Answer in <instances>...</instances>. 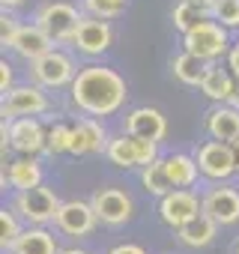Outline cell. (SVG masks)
Masks as SVG:
<instances>
[{"label": "cell", "mask_w": 239, "mask_h": 254, "mask_svg": "<svg viewBox=\"0 0 239 254\" xmlns=\"http://www.w3.org/2000/svg\"><path fill=\"white\" fill-rule=\"evenodd\" d=\"M72 99L81 111L93 114V117H108L114 114L126 99V81L120 78L114 69H102V66H90L84 72H78L75 84H72Z\"/></svg>", "instance_id": "6da1fadb"}, {"label": "cell", "mask_w": 239, "mask_h": 254, "mask_svg": "<svg viewBox=\"0 0 239 254\" xmlns=\"http://www.w3.org/2000/svg\"><path fill=\"white\" fill-rule=\"evenodd\" d=\"M156 144L159 141H150V138H141V135H123L108 144V159L120 168H135V165H150L156 162Z\"/></svg>", "instance_id": "7a4b0ae2"}, {"label": "cell", "mask_w": 239, "mask_h": 254, "mask_svg": "<svg viewBox=\"0 0 239 254\" xmlns=\"http://www.w3.org/2000/svg\"><path fill=\"white\" fill-rule=\"evenodd\" d=\"M227 48V33H224V24L218 21H200L197 27H191L185 33V51L197 54L200 60H215L218 54H224Z\"/></svg>", "instance_id": "3957f363"}, {"label": "cell", "mask_w": 239, "mask_h": 254, "mask_svg": "<svg viewBox=\"0 0 239 254\" xmlns=\"http://www.w3.org/2000/svg\"><path fill=\"white\" fill-rule=\"evenodd\" d=\"M197 165L200 174L209 180H227L239 168V156L227 141H209L197 150Z\"/></svg>", "instance_id": "277c9868"}, {"label": "cell", "mask_w": 239, "mask_h": 254, "mask_svg": "<svg viewBox=\"0 0 239 254\" xmlns=\"http://www.w3.org/2000/svg\"><path fill=\"white\" fill-rule=\"evenodd\" d=\"M15 206H18V212H21L27 221H33V224L57 221V212H60V200H57L48 189H42V186L24 189V191L18 194Z\"/></svg>", "instance_id": "5b68a950"}, {"label": "cell", "mask_w": 239, "mask_h": 254, "mask_svg": "<svg viewBox=\"0 0 239 254\" xmlns=\"http://www.w3.org/2000/svg\"><path fill=\"white\" fill-rule=\"evenodd\" d=\"M36 21H39V27L48 30V36L54 42H66V39H75V30L81 24V15L69 3H48V6H42V12H39Z\"/></svg>", "instance_id": "8992f818"}, {"label": "cell", "mask_w": 239, "mask_h": 254, "mask_svg": "<svg viewBox=\"0 0 239 254\" xmlns=\"http://www.w3.org/2000/svg\"><path fill=\"white\" fill-rule=\"evenodd\" d=\"M200 209H203V203H197V197H194L191 191H185V189L168 191V194L162 197V206H159L162 221L171 224V227H182V224H185L188 218H194Z\"/></svg>", "instance_id": "52a82bcc"}, {"label": "cell", "mask_w": 239, "mask_h": 254, "mask_svg": "<svg viewBox=\"0 0 239 254\" xmlns=\"http://www.w3.org/2000/svg\"><path fill=\"white\" fill-rule=\"evenodd\" d=\"M93 209L105 224H123L132 218V200L129 194H123L120 189H102L93 194Z\"/></svg>", "instance_id": "ba28073f"}, {"label": "cell", "mask_w": 239, "mask_h": 254, "mask_svg": "<svg viewBox=\"0 0 239 254\" xmlns=\"http://www.w3.org/2000/svg\"><path fill=\"white\" fill-rule=\"evenodd\" d=\"M96 209L93 203H81V200H69V203H60V212H57V227L69 236H87L93 227H96Z\"/></svg>", "instance_id": "9c48e42d"}, {"label": "cell", "mask_w": 239, "mask_h": 254, "mask_svg": "<svg viewBox=\"0 0 239 254\" xmlns=\"http://www.w3.org/2000/svg\"><path fill=\"white\" fill-rule=\"evenodd\" d=\"M6 138H9V144L18 150V153H39L45 144H48V135H45V129L33 120V117H18V120H12L9 123V129H6Z\"/></svg>", "instance_id": "30bf717a"}, {"label": "cell", "mask_w": 239, "mask_h": 254, "mask_svg": "<svg viewBox=\"0 0 239 254\" xmlns=\"http://www.w3.org/2000/svg\"><path fill=\"white\" fill-rule=\"evenodd\" d=\"M72 72H75L72 69V60L66 54L54 51V48L48 54H42L39 60H33V75L45 87H63L66 81H72Z\"/></svg>", "instance_id": "8fae6325"}, {"label": "cell", "mask_w": 239, "mask_h": 254, "mask_svg": "<svg viewBox=\"0 0 239 254\" xmlns=\"http://www.w3.org/2000/svg\"><path fill=\"white\" fill-rule=\"evenodd\" d=\"M51 42H54V39L48 36V30L36 24V27H18L6 45H9L15 54L27 57V60H39L42 54L51 51Z\"/></svg>", "instance_id": "7c38bea8"}, {"label": "cell", "mask_w": 239, "mask_h": 254, "mask_svg": "<svg viewBox=\"0 0 239 254\" xmlns=\"http://www.w3.org/2000/svg\"><path fill=\"white\" fill-rule=\"evenodd\" d=\"M111 39H114V33H111V27H108L102 18H96V21L81 18V24H78L72 42H75L84 54H102V51L111 45Z\"/></svg>", "instance_id": "4fadbf2b"}, {"label": "cell", "mask_w": 239, "mask_h": 254, "mask_svg": "<svg viewBox=\"0 0 239 254\" xmlns=\"http://www.w3.org/2000/svg\"><path fill=\"white\" fill-rule=\"evenodd\" d=\"M45 108H48L45 93H39L36 87H15V90H9V99H6L3 114L6 117H36Z\"/></svg>", "instance_id": "5bb4252c"}, {"label": "cell", "mask_w": 239, "mask_h": 254, "mask_svg": "<svg viewBox=\"0 0 239 254\" xmlns=\"http://www.w3.org/2000/svg\"><path fill=\"white\" fill-rule=\"evenodd\" d=\"M203 212H209L218 224L239 221V194L233 189H215L203 197Z\"/></svg>", "instance_id": "9a60e30c"}, {"label": "cell", "mask_w": 239, "mask_h": 254, "mask_svg": "<svg viewBox=\"0 0 239 254\" xmlns=\"http://www.w3.org/2000/svg\"><path fill=\"white\" fill-rule=\"evenodd\" d=\"M129 132L141 135V138H150V141H162L165 132H168V123L156 108H138V111L129 114Z\"/></svg>", "instance_id": "2e32d148"}, {"label": "cell", "mask_w": 239, "mask_h": 254, "mask_svg": "<svg viewBox=\"0 0 239 254\" xmlns=\"http://www.w3.org/2000/svg\"><path fill=\"white\" fill-rule=\"evenodd\" d=\"M215 227H218V221L209 215V212H197L194 218H188L182 227H177L179 230V239L185 242V245H191V248H200V245H209L212 242V236H215Z\"/></svg>", "instance_id": "e0dca14e"}, {"label": "cell", "mask_w": 239, "mask_h": 254, "mask_svg": "<svg viewBox=\"0 0 239 254\" xmlns=\"http://www.w3.org/2000/svg\"><path fill=\"white\" fill-rule=\"evenodd\" d=\"M206 129L215 141H227V144H239V114L233 108H215L206 117Z\"/></svg>", "instance_id": "ac0fdd59"}, {"label": "cell", "mask_w": 239, "mask_h": 254, "mask_svg": "<svg viewBox=\"0 0 239 254\" xmlns=\"http://www.w3.org/2000/svg\"><path fill=\"white\" fill-rule=\"evenodd\" d=\"M102 147H105V129L93 120H81L72 132V153L87 156V153H99Z\"/></svg>", "instance_id": "d6986e66"}, {"label": "cell", "mask_w": 239, "mask_h": 254, "mask_svg": "<svg viewBox=\"0 0 239 254\" xmlns=\"http://www.w3.org/2000/svg\"><path fill=\"white\" fill-rule=\"evenodd\" d=\"M15 254H57V245H54V236L33 227V230H21V236L15 239L12 245Z\"/></svg>", "instance_id": "ffe728a7"}, {"label": "cell", "mask_w": 239, "mask_h": 254, "mask_svg": "<svg viewBox=\"0 0 239 254\" xmlns=\"http://www.w3.org/2000/svg\"><path fill=\"white\" fill-rule=\"evenodd\" d=\"M200 90L209 99H215V102H230L233 93H236V84H233V78L224 69H206V75L200 81Z\"/></svg>", "instance_id": "44dd1931"}, {"label": "cell", "mask_w": 239, "mask_h": 254, "mask_svg": "<svg viewBox=\"0 0 239 254\" xmlns=\"http://www.w3.org/2000/svg\"><path fill=\"white\" fill-rule=\"evenodd\" d=\"M162 162H165V171H168L174 189L191 186L194 177H197V171H200V165H197L194 159H188V156H168V159H162Z\"/></svg>", "instance_id": "7402d4cb"}, {"label": "cell", "mask_w": 239, "mask_h": 254, "mask_svg": "<svg viewBox=\"0 0 239 254\" xmlns=\"http://www.w3.org/2000/svg\"><path fill=\"white\" fill-rule=\"evenodd\" d=\"M203 63H206V60H200L197 54L185 51V54L174 57L171 69H174V75H177L182 84H200V81H203V75H206V66H203Z\"/></svg>", "instance_id": "603a6c76"}, {"label": "cell", "mask_w": 239, "mask_h": 254, "mask_svg": "<svg viewBox=\"0 0 239 254\" xmlns=\"http://www.w3.org/2000/svg\"><path fill=\"white\" fill-rule=\"evenodd\" d=\"M6 180H9L18 191H24V189H33V186L42 183V171H39V165H36L33 159H18V162L9 168Z\"/></svg>", "instance_id": "cb8c5ba5"}, {"label": "cell", "mask_w": 239, "mask_h": 254, "mask_svg": "<svg viewBox=\"0 0 239 254\" xmlns=\"http://www.w3.org/2000/svg\"><path fill=\"white\" fill-rule=\"evenodd\" d=\"M144 186H147V191H153V194H159V197H165L171 189H174V183H171V177H168V171H165V162H150V165H144Z\"/></svg>", "instance_id": "d4e9b609"}, {"label": "cell", "mask_w": 239, "mask_h": 254, "mask_svg": "<svg viewBox=\"0 0 239 254\" xmlns=\"http://www.w3.org/2000/svg\"><path fill=\"white\" fill-rule=\"evenodd\" d=\"M200 21H203V9H200L197 3H191V0H185V3H179V6L174 9V27L182 30V33H188V30L197 27Z\"/></svg>", "instance_id": "484cf974"}, {"label": "cell", "mask_w": 239, "mask_h": 254, "mask_svg": "<svg viewBox=\"0 0 239 254\" xmlns=\"http://www.w3.org/2000/svg\"><path fill=\"white\" fill-rule=\"evenodd\" d=\"M72 132L75 129H69V126H54V129L48 132L45 150L48 153H72Z\"/></svg>", "instance_id": "4316f807"}, {"label": "cell", "mask_w": 239, "mask_h": 254, "mask_svg": "<svg viewBox=\"0 0 239 254\" xmlns=\"http://www.w3.org/2000/svg\"><path fill=\"white\" fill-rule=\"evenodd\" d=\"M212 15L224 27H239V0H218L212 6Z\"/></svg>", "instance_id": "83f0119b"}, {"label": "cell", "mask_w": 239, "mask_h": 254, "mask_svg": "<svg viewBox=\"0 0 239 254\" xmlns=\"http://www.w3.org/2000/svg\"><path fill=\"white\" fill-rule=\"evenodd\" d=\"M21 236V230H18V221L12 218V212H0V245L3 248H12L15 245V239Z\"/></svg>", "instance_id": "f1b7e54d"}, {"label": "cell", "mask_w": 239, "mask_h": 254, "mask_svg": "<svg viewBox=\"0 0 239 254\" xmlns=\"http://www.w3.org/2000/svg\"><path fill=\"white\" fill-rule=\"evenodd\" d=\"M123 3L126 0H87V6L99 15V18H114L123 12Z\"/></svg>", "instance_id": "f546056e"}, {"label": "cell", "mask_w": 239, "mask_h": 254, "mask_svg": "<svg viewBox=\"0 0 239 254\" xmlns=\"http://www.w3.org/2000/svg\"><path fill=\"white\" fill-rule=\"evenodd\" d=\"M9 87H12V69L9 63H0V90L9 93Z\"/></svg>", "instance_id": "4dcf8cb0"}, {"label": "cell", "mask_w": 239, "mask_h": 254, "mask_svg": "<svg viewBox=\"0 0 239 254\" xmlns=\"http://www.w3.org/2000/svg\"><path fill=\"white\" fill-rule=\"evenodd\" d=\"M15 30H18V27H15V21H12V18H6V15H3V24H0V36H3V42H9V39H12V33H15Z\"/></svg>", "instance_id": "1f68e13d"}, {"label": "cell", "mask_w": 239, "mask_h": 254, "mask_svg": "<svg viewBox=\"0 0 239 254\" xmlns=\"http://www.w3.org/2000/svg\"><path fill=\"white\" fill-rule=\"evenodd\" d=\"M111 254H147V251H144L141 245H117Z\"/></svg>", "instance_id": "d6a6232c"}, {"label": "cell", "mask_w": 239, "mask_h": 254, "mask_svg": "<svg viewBox=\"0 0 239 254\" xmlns=\"http://www.w3.org/2000/svg\"><path fill=\"white\" fill-rule=\"evenodd\" d=\"M230 69H233V75L239 78V42H236V48L230 51Z\"/></svg>", "instance_id": "836d02e7"}, {"label": "cell", "mask_w": 239, "mask_h": 254, "mask_svg": "<svg viewBox=\"0 0 239 254\" xmlns=\"http://www.w3.org/2000/svg\"><path fill=\"white\" fill-rule=\"evenodd\" d=\"M191 3H197L200 9H212V6L218 3V0H191Z\"/></svg>", "instance_id": "e575fe53"}, {"label": "cell", "mask_w": 239, "mask_h": 254, "mask_svg": "<svg viewBox=\"0 0 239 254\" xmlns=\"http://www.w3.org/2000/svg\"><path fill=\"white\" fill-rule=\"evenodd\" d=\"M21 0H3V6H18Z\"/></svg>", "instance_id": "d590c367"}, {"label": "cell", "mask_w": 239, "mask_h": 254, "mask_svg": "<svg viewBox=\"0 0 239 254\" xmlns=\"http://www.w3.org/2000/svg\"><path fill=\"white\" fill-rule=\"evenodd\" d=\"M60 254H87V251H78V248H69V251H60Z\"/></svg>", "instance_id": "8d00e7d4"}, {"label": "cell", "mask_w": 239, "mask_h": 254, "mask_svg": "<svg viewBox=\"0 0 239 254\" xmlns=\"http://www.w3.org/2000/svg\"><path fill=\"white\" fill-rule=\"evenodd\" d=\"M236 156H239V144H236Z\"/></svg>", "instance_id": "74e56055"}, {"label": "cell", "mask_w": 239, "mask_h": 254, "mask_svg": "<svg viewBox=\"0 0 239 254\" xmlns=\"http://www.w3.org/2000/svg\"><path fill=\"white\" fill-rule=\"evenodd\" d=\"M236 254H239V245H236Z\"/></svg>", "instance_id": "f35d334b"}]
</instances>
